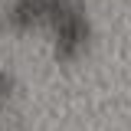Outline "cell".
I'll list each match as a JSON object with an SVG mask.
<instances>
[{"label":"cell","mask_w":131,"mask_h":131,"mask_svg":"<svg viewBox=\"0 0 131 131\" xmlns=\"http://www.w3.org/2000/svg\"><path fill=\"white\" fill-rule=\"evenodd\" d=\"M46 36H49L56 62H79L89 52V43H92V23H89L85 10L75 0H66L52 13V20L46 26Z\"/></svg>","instance_id":"cell-1"},{"label":"cell","mask_w":131,"mask_h":131,"mask_svg":"<svg viewBox=\"0 0 131 131\" xmlns=\"http://www.w3.org/2000/svg\"><path fill=\"white\" fill-rule=\"evenodd\" d=\"M13 95H16V79L0 66V105H10Z\"/></svg>","instance_id":"cell-2"}]
</instances>
